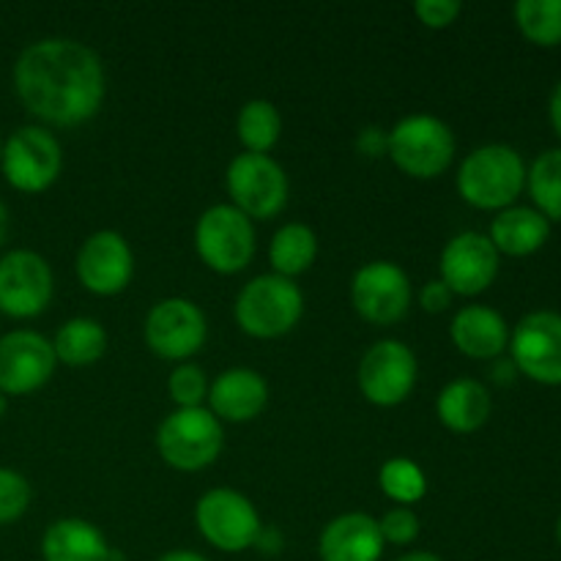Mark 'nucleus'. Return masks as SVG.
I'll return each mask as SVG.
<instances>
[{
    "label": "nucleus",
    "mask_w": 561,
    "mask_h": 561,
    "mask_svg": "<svg viewBox=\"0 0 561 561\" xmlns=\"http://www.w3.org/2000/svg\"><path fill=\"white\" fill-rule=\"evenodd\" d=\"M142 337L159 359L184 365L206 345L208 323L195 301L170 296L151 307V312L146 316V327H142Z\"/></svg>",
    "instance_id": "obj_11"
},
{
    "label": "nucleus",
    "mask_w": 561,
    "mask_h": 561,
    "mask_svg": "<svg viewBox=\"0 0 561 561\" xmlns=\"http://www.w3.org/2000/svg\"><path fill=\"white\" fill-rule=\"evenodd\" d=\"M529 192L542 217L561 222V148L546 151L531 164Z\"/></svg>",
    "instance_id": "obj_29"
},
{
    "label": "nucleus",
    "mask_w": 561,
    "mask_h": 561,
    "mask_svg": "<svg viewBox=\"0 0 561 561\" xmlns=\"http://www.w3.org/2000/svg\"><path fill=\"white\" fill-rule=\"evenodd\" d=\"M5 236H9V208H5V203L0 201V247H3Z\"/></svg>",
    "instance_id": "obj_41"
},
{
    "label": "nucleus",
    "mask_w": 561,
    "mask_h": 561,
    "mask_svg": "<svg viewBox=\"0 0 561 561\" xmlns=\"http://www.w3.org/2000/svg\"><path fill=\"white\" fill-rule=\"evenodd\" d=\"M460 11H463V5L458 0H420V3H414L416 20L433 31H444V27L453 25Z\"/></svg>",
    "instance_id": "obj_33"
},
{
    "label": "nucleus",
    "mask_w": 561,
    "mask_h": 561,
    "mask_svg": "<svg viewBox=\"0 0 561 561\" xmlns=\"http://www.w3.org/2000/svg\"><path fill=\"white\" fill-rule=\"evenodd\" d=\"M0 170L11 190L22 195H42L60 179L64 148L44 126H22L3 142Z\"/></svg>",
    "instance_id": "obj_6"
},
{
    "label": "nucleus",
    "mask_w": 561,
    "mask_h": 561,
    "mask_svg": "<svg viewBox=\"0 0 561 561\" xmlns=\"http://www.w3.org/2000/svg\"><path fill=\"white\" fill-rule=\"evenodd\" d=\"M378 485L383 496L392 499L400 507L422 502L427 493V477L411 458H392L378 471Z\"/></svg>",
    "instance_id": "obj_27"
},
{
    "label": "nucleus",
    "mask_w": 561,
    "mask_h": 561,
    "mask_svg": "<svg viewBox=\"0 0 561 561\" xmlns=\"http://www.w3.org/2000/svg\"><path fill=\"white\" fill-rule=\"evenodd\" d=\"M195 250L201 261L217 274L244 272L255 255V228L230 203L206 208L195 225Z\"/></svg>",
    "instance_id": "obj_8"
},
{
    "label": "nucleus",
    "mask_w": 561,
    "mask_h": 561,
    "mask_svg": "<svg viewBox=\"0 0 561 561\" xmlns=\"http://www.w3.org/2000/svg\"><path fill=\"white\" fill-rule=\"evenodd\" d=\"M513 378H515L513 362H499V365L493 367V381H496V383H510Z\"/></svg>",
    "instance_id": "obj_38"
},
{
    "label": "nucleus",
    "mask_w": 561,
    "mask_h": 561,
    "mask_svg": "<svg viewBox=\"0 0 561 561\" xmlns=\"http://www.w3.org/2000/svg\"><path fill=\"white\" fill-rule=\"evenodd\" d=\"M55 359L66 367L96 365L107 351V332L93 318H71L55 332Z\"/></svg>",
    "instance_id": "obj_25"
},
{
    "label": "nucleus",
    "mask_w": 561,
    "mask_h": 561,
    "mask_svg": "<svg viewBox=\"0 0 561 561\" xmlns=\"http://www.w3.org/2000/svg\"><path fill=\"white\" fill-rule=\"evenodd\" d=\"M383 548L378 520L367 513L337 515L318 537L321 561H381Z\"/></svg>",
    "instance_id": "obj_19"
},
{
    "label": "nucleus",
    "mask_w": 561,
    "mask_h": 561,
    "mask_svg": "<svg viewBox=\"0 0 561 561\" xmlns=\"http://www.w3.org/2000/svg\"><path fill=\"white\" fill-rule=\"evenodd\" d=\"M206 400L208 411L219 422L244 425V422L257 420L266 409L268 383L261 373L250 370V367H230V370L219 373L214 383H208Z\"/></svg>",
    "instance_id": "obj_18"
},
{
    "label": "nucleus",
    "mask_w": 561,
    "mask_h": 561,
    "mask_svg": "<svg viewBox=\"0 0 561 561\" xmlns=\"http://www.w3.org/2000/svg\"><path fill=\"white\" fill-rule=\"evenodd\" d=\"M305 312V296L294 279L261 274L236 296L233 316L241 332L255 340H277L294 332Z\"/></svg>",
    "instance_id": "obj_2"
},
{
    "label": "nucleus",
    "mask_w": 561,
    "mask_h": 561,
    "mask_svg": "<svg viewBox=\"0 0 561 561\" xmlns=\"http://www.w3.org/2000/svg\"><path fill=\"white\" fill-rule=\"evenodd\" d=\"M75 272L88 294H124L135 274V255H131L129 241L118 230H96L77 250Z\"/></svg>",
    "instance_id": "obj_15"
},
{
    "label": "nucleus",
    "mask_w": 561,
    "mask_h": 561,
    "mask_svg": "<svg viewBox=\"0 0 561 561\" xmlns=\"http://www.w3.org/2000/svg\"><path fill=\"white\" fill-rule=\"evenodd\" d=\"M195 524L203 540L222 553L250 551L263 531L255 504L233 488L203 493L195 504Z\"/></svg>",
    "instance_id": "obj_7"
},
{
    "label": "nucleus",
    "mask_w": 561,
    "mask_h": 561,
    "mask_svg": "<svg viewBox=\"0 0 561 561\" xmlns=\"http://www.w3.org/2000/svg\"><path fill=\"white\" fill-rule=\"evenodd\" d=\"M526 184L524 159L515 148L493 142L471 151L458 170V192L482 211L510 208Z\"/></svg>",
    "instance_id": "obj_3"
},
{
    "label": "nucleus",
    "mask_w": 561,
    "mask_h": 561,
    "mask_svg": "<svg viewBox=\"0 0 561 561\" xmlns=\"http://www.w3.org/2000/svg\"><path fill=\"white\" fill-rule=\"evenodd\" d=\"M356 146L367 157H381V153H387V131L378 129V126H367V129L359 131Z\"/></svg>",
    "instance_id": "obj_35"
},
{
    "label": "nucleus",
    "mask_w": 561,
    "mask_h": 561,
    "mask_svg": "<svg viewBox=\"0 0 561 561\" xmlns=\"http://www.w3.org/2000/svg\"><path fill=\"white\" fill-rule=\"evenodd\" d=\"M255 546L263 548L266 553H277V551H283V537H279L277 531H272L263 526V531H261V537H257Z\"/></svg>",
    "instance_id": "obj_36"
},
{
    "label": "nucleus",
    "mask_w": 561,
    "mask_h": 561,
    "mask_svg": "<svg viewBox=\"0 0 561 561\" xmlns=\"http://www.w3.org/2000/svg\"><path fill=\"white\" fill-rule=\"evenodd\" d=\"M222 422L208 409H175L157 431V449L164 463L184 474L208 469L222 453Z\"/></svg>",
    "instance_id": "obj_5"
},
{
    "label": "nucleus",
    "mask_w": 561,
    "mask_h": 561,
    "mask_svg": "<svg viewBox=\"0 0 561 561\" xmlns=\"http://www.w3.org/2000/svg\"><path fill=\"white\" fill-rule=\"evenodd\" d=\"M455 348L469 359H496L510 343V329L496 310L485 305H469L455 312L449 327Z\"/></svg>",
    "instance_id": "obj_20"
},
{
    "label": "nucleus",
    "mask_w": 561,
    "mask_h": 561,
    "mask_svg": "<svg viewBox=\"0 0 561 561\" xmlns=\"http://www.w3.org/2000/svg\"><path fill=\"white\" fill-rule=\"evenodd\" d=\"M0 157H3V140H0Z\"/></svg>",
    "instance_id": "obj_43"
},
{
    "label": "nucleus",
    "mask_w": 561,
    "mask_h": 561,
    "mask_svg": "<svg viewBox=\"0 0 561 561\" xmlns=\"http://www.w3.org/2000/svg\"><path fill=\"white\" fill-rule=\"evenodd\" d=\"M551 236V222L535 208L510 206L493 219L491 244L510 257H526L540 250Z\"/></svg>",
    "instance_id": "obj_23"
},
{
    "label": "nucleus",
    "mask_w": 561,
    "mask_h": 561,
    "mask_svg": "<svg viewBox=\"0 0 561 561\" xmlns=\"http://www.w3.org/2000/svg\"><path fill=\"white\" fill-rule=\"evenodd\" d=\"M55 351L44 334L31 329H14L0 337V392L9 398H25L38 392L53 378Z\"/></svg>",
    "instance_id": "obj_14"
},
{
    "label": "nucleus",
    "mask_w": 561,
    "mask_h": 561,
    "mask_svg": "<svg viewBox=\"0 0 561 561\" xmlns=\"http://www.w3.org/2000/svg\"><path fill=\"white\" fill-rule=\"evenodd\" d=\"M378 529L389 546H411L420 537V518L411 507H392L378 518Z\"/></svg>",
    "instance_id": "obj_32"
},
{
    "label": "nucleus",
    "mask_w": 561,
    "mask_h": 561,
    "mask_svg": "<svg viewBox=\"0 0 561 561\" xmlns=\"http://www.w3.org/2000/svg\"><path fill=\"white\" fill-rule=\"evenodd\" d=\"M453 290L442 283V279H431V283L422 285L420 290V307L425 312H444L453 305Z\"/></svg>",
    "instance_id": "obj_34"
},
{
    "label": "nucleus",
    "mask_w": 561,
    "mask_h": 561,
    "mask_svg": "<svg viewBox=\"0 0 561 561\" xmlns=\"http://www.w3.org/2000/svg\"><path fill=\"white\" fill-rule=\"evenodd\" d=\"M236 135L247 153H268L283 135V118L277 104L268 99H252L236 115Z\"/></svg>",
    "instance_id": "obj_26"
},
{
    "label": "nucleus",
    "mask_w": 561,
    "mask_h": 561,
    "mask_svg": "<svg viewBox=\"0 0 561 561\" xmlns=\"http://www.w3.org/2000/svg\"><path fill=\"white\" fill-rule=\"evenodd\" d=\"M442 283L455 296H480L493 285L499 274V252L491 239L477 230H466L447 241L442 250Z\"/></svg>",
    "instance_id": "obj_17"
},
{
    "label": "nucleus",
    "mask_w": 561,
    "mask_h": 561,
    "mask_svg": "<svg viewBox=\"0 0 561 561\" xmlns=\"http://www.w3.org/2000/svg\"><path fill=\"white\" fill-rule=\"evenodd\" d=\"M168 394L175 409H197V405H203L208 394V378L203 367L192 365V362L175 367L168 378Z\"/></svg>",
    "instance_id": "obj_30"
},
{
    "label": "nucleus",
    "mask_w": 561,
    "mask_h": 561,
    "mask_svg": "<svg viewBox=\"0 0 561 561\" xmlns=\"http://www.w3.org/2000/svg\"><path fill=\"white\" fill-rule=\"evenodd\" d=\"M14 93L47 126L71 129L99 113L107 91L102 58L75 38H38L14 64Z\"/></svg>",
    "instance_id": "obj_1"
},
{
    "label": "nucleus",
    "mask_w": 561,
    "mask_h": 561,
    "mask_svg": "<svg viewBox=\"0 0 561 561\" xmlns=\"http://www.w3.org/2000/svg\"><path fill=\"white\" fill-rule=\"evenodd\" d=\"M230 206L247 219H272L288 203V175L268 153H239L225 173Z\"/></svg>",
    "instance_id": "obj_9"
},
{
    "label": "nucleus",
    "mask_w": 561,
    "mask_h": 561,
    "mask_svg": "<svg viewBox=\"0 0 561 561\" xmlns=\"http://www.w3.org/2000/svg\"><path fill=\"white\" fill-rule=\"evenodd\" d=\"M110 542L91 520L60 518L42 537L44 561H107Z\"/></svg>",
    "instance_id": "obj_21"
},
{
    "label": "nucleus",
    "mask_w": 561,
    "mask_h": 561,
    "mask_svg": "<svg viewBox=\"0 0 561 561\" xmlns=\"http://www.w3.org/2000/svg\"><path fill=\"white\" fill-rule=\"evenodd\" d=\"M351 305L362 321L373 327H392L403 321L411 307V279L398 263H365L351 279Z\"/></svg>",
    "instance_id": "obj_13"
},
{
    "label": "nucleus",
    "mask_w": 561,
    "mask_h": 561,
    "mask_svg": "<svg viewBox=\"0 0 561 561\" xmlns=\"http://www.w3.org/2000/svg\"><path fill=\"white\" fill-rule=\"evenodd\" d=\"M5 411H9V398H5V394L0 392V416H3Z\"/></svg>",
    "instance_id": "obj_42"
},
{
    "label": "nucleus",
    "mask_w": 561,
    "mask_h": 561,
    "mask_svg": "<svg viewBox=\"0 0 561 561\" xmlns=\"http://www.w3.org/2000/svg\"><path fill=\"white\" fill-rule=\"evenodd\" d=\"M515 22L520 33L540 47L561 44V0H520L515 5Z\"/></svg>",
    "instance_id": "obj_28"
},
{
    "label": "nucleus",
    "mask_w": 561,
    "mask_h": 561,
    "mask_svg": "<svg viewBox=\"0 0 561 561\" xmlns=\"http://www.w3.org/2000/svg\"><path fill=\"white\" fill-rule=\"evenodd\" d=\"M53 268L38 252L11 250L0 257V312L14 321L42 316L53 301Z\"/></svg>",
    "instance_id": "obj_12"
},
{
    "label": "nucleus",
    "mask_w": 561,
    "mask_h": 561,
    "mask_svg": "<svg viewBox=\"0 0 561 561\" xmlns=\"http://www.w3.org/2000/svg\"><path fill=\"white\" fill-rule=\"evenodd\" d=\"M31 507V482L14 469H0V526L20 520Z\"/></svg>",
    "instance_id": "obj_31"
},
{
    "label": "nucleus",
    "mask_w": 561,
    "mask_h": 561,
    "mask_svg": "<svg viewBox=\"0 0 561 561\" xmlns=\"http://www.w3.org/2000/svg\"><path fill=\"white\" fill-rule=\"evenodd\" d=\"M420 365H416L414 351L400 340H378L376 345L365 351L356 370L359 392L367 403L378 409H394L405 403L416 387Z\"/></svg>",
    "instance_id": "obj_10"
},
{
    "label": "nucleus",
    "mask_w": 561,
    "mask_h": 561,
    "mask_svg": "<svg viewBox=\"0 0 561 561\" xmlns=\"http://www.w3.org/2000/svg\"><path fill=\"white\" fill-rule=\"evenodd\" d=\"M157 561H208L203 553L197 551H186V548H179V551H168L162 553Z\"/></svg>",
    "instance_id": "obj_37"
},
{
    "label": "nucleus",
    "mask_w": 561,
    "mask_h": 561,
    "mask_svg": "<svg viewBox=\"0 0 561 561\" xmlns=\"http://www.w3.org/2000/svg\"><path fill=\"white\" fill-rule=\"evenodd\" d=\"M394 561H444V559L431 551H411V553H403V557H398Z\"/></svg>",
    "instance_id": "obj_40"
},
{
    "label": "nucleus",
    "mask_w": 561,
    "mask_h": 561,
    "mask_svg": "<svg viewBox=\"0 0 561 561\" xmlns=\"http://www.w3.org/2000/svg\"><path fill=\"white\" fill-rule=\"evenodd\" d=\"M491 394L474 378H458V381H449L447 387L438 392L436 400V414L447 431L460 433H474L491 416Z\"/></svg>",
    "instance_id": "obj_22"
},
{
    "label": "nucleus",
    "mask_w": 561,
    "mask_h": 561,
    "mask_svg": "<svg viewBox=\"0 0 561 561\" xmlns=\"http://www.w3.org/2000/svg\"><path fill=\"white\" fill-rule=\"evenodd\" d=\"M559 540H561V518H559Z\"/></svg>",
    "instance_id": "obj_44"
},
{
    "label": "nucleus",
    "mask_w": 561,
    "mask_h": 561,
    "mask_svg": "<svg viewBox=\"0 0 561 561\" xmlns=\"http://www.w3.org/2000/svg\"><path fill=\"white\" fill-rule=\"evenodd\" d=\"M387 153L411 179H438L455 159V135L436 115H405L387 135Z\"/></svg>",
    "instance_id": "obj_4"
},
{
    "label": "nucleus",
    "mask_w": 561,
    "mask_h": 561,
    "mask_svg": "<svg viewBox=\"0 0 561 561\" xmlns=\"http://www.w3.org/2000/svg\"><path fill=\"white\" fill-rule=\"evenodd\" d=\"M318 257V236L310 225L288 222L272 236L268 244V263L274 274L285 279H294L299 274L310 272Z\"/></svg>",
    "instance_id": "obj_24"
},
{
    "label": "nucleus",
    "mask_w": 561,
    "mask_h": 561,
    "mask_svg": "<svg viewBox=\"0 0 561 561\" xmlns=\"http://www.w3.org/2000/svg\"><path fill=\"white\" fill-rule=\"evenodd\" d=\"M551 124L553 129H557V135L561 137V82L557 91H553V99H551Z\"/></svg>",
    "instance_id": "obj_39"
},
{
    "label": "nucleus",
    "mask_w": 561,
    "mask_h": 561,
    "mask_svg": "<svg viewBox=\"0 0 561 561\" xmlns=\"http://www.w3.org/2000/svg\"><path fill=\"white\" fill-rule=\"evenodd\" d=\"M513 365L531 381L559 387L561 383V316L531 312L515 327L510 337Z\"/></svg>",
    "instance_id": "obj_16"
}]
</instances>
